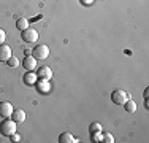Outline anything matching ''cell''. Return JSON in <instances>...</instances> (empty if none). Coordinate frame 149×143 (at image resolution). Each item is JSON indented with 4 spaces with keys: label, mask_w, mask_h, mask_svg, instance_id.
Wrapping results in <instances>:
<instances>
[{
    "label": "cell",
    "mask_w": 149,
    "mask_h": 143,
    "mask_svg": "<svg viewBox=\"0 0 149 143\" xmlns=\"http://www.w3.org/2000/svg\"><path fill=\"white\" fill-rule=\"evenodd\" d=\"M89 130L91 132H100L102 130V124L100 123H92L91 127H89Z\"/></svg>",
    "instance_id": "obj_17"
},
{
    "label": "cell",
    "mask_w": 149,
    "mask_h": 143,
    "mask_svg": "<svg viewBox=\"0 0 149 143\" xmlns=\"http://www.w3.org/2000/svg\"><path fill=\"white\" fill-rule=\"evenodd\" d=\"M21 38H22L26 43H35L38 40V32L35 30V29H32V27H27L26 30H22Z\"/></svg>",
    "instance_id": "obj_4"
},
{
    "label": "cell",
    "mask_w": 149,
    "mask_h": 143,
    "mask_svg": "<svg viewBox=\"0 0 149 143\" xmlns=\"http://www.w3.org/2000/svg\"><path fill=\"white\" fill-rule=\"evenodd\" d=\"M32 56L37 60H45L49 57V48L46 45H37L33 49H32Z\"/></svg>",
    "instance_id": "obj_3"
},
{
    "label": "cell",
    "mask_w": 149,
    "mask_h": 143,
    "mask_svg": "<svg viewBox=\"0 0 149 143\" xmlns=\"http://www.w3.org/2000/svg\"><path fill=\"white\" fill-rule=\"evenodd\" d=\"M35 86H37V89L41 94H48V92L51 91V83H49L48 80H38L37 83H35Z\"/></svg>",
    "instance_id": "obj_9"
},
{
    "label": "cell",
    "mask_w": 149,
    "mask_h": 143,
    "mask_svg": "<svg viewBox=\"0 0 149 143\" xmlns=\"http://www.w3.org/2000/svg\"><path fill=\"white\" fill-rule=\"evenodd\" d=\"M13 110L15 108L10 102H0V116L2 118H11Z\"/></svg>",
    "instance_id": "obj_5"
},
{
    "label": "cell",
    "mask_w": 149,
    "mask_h": 143,
    "mask_svg": "<svg viewBox=\"0 0 149 143\" xmlns=\"http://www.w3.org/2000/svg\"><path fill=\"white\" fill-rule=\"evenodd\" d=\"M11 119L15 123H24L26 121V111L24 110H13V114H11Z\"/></svg>",
    "instance_id": "obj_11"
},
{
    "label": "cell",
    "mask_w": 149,
    "mask_h": 143,
    "mask_svg": "<svg viewBox=\"0 0 149 143\" xmlns=\"http://www.w3.org/2000/svg\"><path fill=\"white\" fill-rule=\"evenodd\" d=\"M5 40H6V32L3 30V29H0V45L5 43Z\"/></svg>",
    "instance_id": "obj_19"
},
{
    "label": "cell",
    "mask_w": 149,
    "mask_h": 143,
    "mask_svg": "<svg viewBox=\"0 0 149 143\" xmlns=\"http://www.w3.org/2000/svg\"><path fill=\"white\" fill-rule=\"evenodd\" d=\"M38 80H51L52 78V70L49 69V67H46V65H43V67H40L38 69Z\"/></svg>",
    "instance_id": "obj_8"
},
{
    "label": "cell",
    "mask_w": 149,
    "mask_h": 143,
    "mask_svg": "<svg viewBox=\"0 0 149 143\" xmlns=\"http://www.w3.org/2000/svg\"><path fill=\"white\" fill-rule=\"evenodd\" d=\"M16 132V123L10 118H5V119L0 123V134L5 135V137H10Z\"/></svg>",
    "instance_id": "obj_1"
},
{
    "label": "cell",
    "mask_w": 149,
    "mask_h": 143,
    "mask_svg": "<svg viewBox=\"0 0 149 143\" xmlns=\"http://www.w3.org/2000/svg\"><path fill=\"white\" fill-rule=\"evenodd\" d=\"M10 138H11V142H21V135L19 134H13V135H10Z\"/></svg>",
    "instance_id": "obj_20"
},
{
    "label": "cell",
    "mask_w": 149,
    "mask_h": 143,
    "mask_svg": "<svg viewBox=\"0 0 149 143\" xmlns=\"http://www.w3.org/2000/svg\"><path fill=\"white\" fill-rule=\"evenodd\" d=\"M79 2H81V5H84V6H91L95 0H79Z\"/></svg>",
    "instance_id": "obj_21"
},
{
    "label": "cell",
    "mask_w": 149,
    "mask_h": 143,
    "mask_svg": "<svg viewBox=\"0 0 149 143\" xmlns=\"http://www.w3.org/2000/svg\"><path fill=\"white\" fill-rule=\"evenodd\" d=\"M129 99H130V94L125 92L124 89H114L113 94H111V100L116 103V105H124Z\"/></svg>",
    "instance_id": "obj_2"
},
{
    "label": "cell",
    "mask_w": 149,
    "mask_h": 143,
    "mask_svg": "<svg viewBox=\"0 0 149 143\" xmlns=\"http://www.w3.org/2000/svg\"><path fill=\"white\" fill-rule=\"evenodd\" d=\"M16 27L19 29L21 32L26 30V29L29 27V19H26V18H17L16 19Z\"/></svg>",
    "instance_id": "obj_13"
},
{
    "label": "cell",
    "mask_w": 149,
    "mask_h": 143,
    "mask_svg": "<svg viewBox=\"0 0 149 143\" xmlns=\"http://www.w3.org/2000/svg\"><path fill=\"white\" fill-rule=\"evenodd\" d=\"M124 108H125L127 113H135L136 111V102H133L132 99H129L125 103H124Z\"/></svg>",
    "instance_id": "obj_14"
},
{
    "label": "cell",
    "mask_w": 149,
    "mask_h": 143,
    "mask_svg": "<svg viewBox=\"0 0 149 143\" xmlns=\"http://www.w3.org/2000/svg\"><path fill=\"white\" fill-rule=\"evenodd\" d=\"M24 83H26L27 86H35V83L38 81V75L33 73V72H27L26 75H24Z\"/></svg>",
    "instance_id": "obj_10"
},
{
    "label": "cell",
    "mask_w": 149,
    "mask_h": 143,
    "mask_svg": "<svg viewBox=\"0 0 149 143\" xmlns=\"http://www.w3.org/2000/svg\"><path fill=\"white\" fill-rule=\"evenodd\" d=\"M59 142L60 143H76V142H79V140H78V138H74L70 132H63V134L59 135Z\"/></svg>",
    "instance_id": "obj_12"
},
{
    "label": "cell",
    "mask_w": 149,
    "mask_h": 143,
    "mask_svg": "<svg viewBox=\"0 0 149 143\" xmlns=\"http://www.w3.org/2000/svg\"><path fill=\"white\" fill-rule=\"evenodd\" d=\"M11 56H13L11 48H10L8 45H5V43H2V45H0V62H6Z\"/></svg>",
    "instance_id": "obj_7"
},
{
    "label": "cell",
    "mask_w": 149,
    "mask_h": 143,
    "mask_svg": "<svg viewBox=\"0 0 149 143\" xmlns=\"http://www.w3.org/2000/svg\"><path fill=\"white\" fill-rule=\"evenodd\" d=\"M6 64H8V65L11 67V69H16V67L19 65V59H17L16 56H11L8 60H6Z\"/></svg>",
    "instance_id": "obj_16"
},
{
    "label": "cell",
    "mask_w": 149,
    "mask_h": 143,
    "mask_svg": "<svg viewBox=\"0 0 149 143\" xmlns=\"http://www.w3.org/2000/svg\"><path fill=\"white\" fill-rule=\"evenodd\" d=\"M103 142H105V143H113V142H114V137H113V134H109V132H105V134H103Z\"/></svg>",
    "instance_id": "obj_18"
},
{
    "label": "cell",
    "mask_w": 149,
    "mask_h": 143,
    "mask_svg": "<svg viewBox=\"0 0 149 143\" xmlns=\"http://www.w3.org/2000/svg\"><path fill=\"white\" fill-rule=\"evenodd\" d=\"M37 59H35L33 56H26L24 57V60H22V67L26 69L27 72H33L35 69H37Z\"/></svg>",
    "instance_id": "obj_6"
},
{
    "label": "cell",
    "mask_w": 149,
    "mask_h": 143,
    "mask_svg": "<svg viewBox=\"0 0 149 143\" xmlns=\"http://www.w3.org/2000/svg\"><path fill=\"white\" fill-rule=\"evenodd\" d=\"M91 137H92V142L98 143V142H103V134L100 132H91Z\"/></svg>",
    "instance_id": "obj_15"
}]
</instances>
